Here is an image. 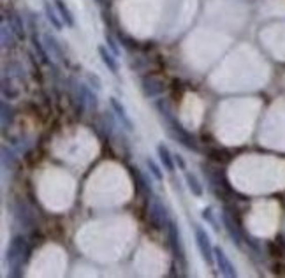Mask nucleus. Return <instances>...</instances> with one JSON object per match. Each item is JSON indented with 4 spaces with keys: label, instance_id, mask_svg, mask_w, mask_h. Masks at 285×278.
<instances>
[{
    "label": "nucleus",
    "instance_id": "obj_1",
    "mask_svg": "<svg viewBox=\"0 0 285 278\" xmlns=\"http://www.w3.org/2000/svg\"><path fill=\"white\" fill-rule=\"evenodd\" d=\"M28 255H30V248L27 245V240L23 236H14L13 242H11L9 248H7V264L11 268V275L20 276L23 268V264L28 261Z\"/></svg>",
    "mask_w": 285,
    "mask_h": 278
},
{
    "label": "nucleus",
    "instance_id": "obj_2",
    "mask_svg": "<svg viewBox=\"0 0 285 278\" xmlns=\"http://www.w3.org/2000/svg\"><path fill=\"white\" fill-rule=\"evenodd\" d=\"M158 109H160V113H162V116L168 120V131H169V134L173 136L178 143H181L183 146H187L188 150H194V151H197L199 150V146H197V141H195L194 138H192L190 134H188L187 131H185L183 127L176 122V118L173 116V113L169 111V107L166 106V102H158Z\"/></svg>",
    "mask_w": 285,
    "mask_h": 278
},
{
    "label": "nucleus",
    "instance_id": "obj_3",
    "mask_svg": "<svg viewBox=\"0 0 285 278\" xmlns=\"http://www.w3.org/2000/svg\"><path fill=\"white\" fill-rule=\"evenodd\" d=\"M194 232H195V243H197V248H199V252H201V257L205 259L208 264H213L215 248L212 247L208 232H206L201 225H194Z\"/></svg>",
    "mask_w": 285,
    "mask_h": 278
},
{
    "label": "nucleus",
    "instance_id": "obj_4",
    "mask_svg": "<svg viewBox=\"0 0 285 278\" xmlns=\"http://www.w3.org/2000/svg\"><path fill=\"white\" fill-rule=\"evenodd\" d=\"M150 220H151V224H153L157 229H162V227H166V225H169L168 210L164 208V205H162V203L158 201L157 197H153V201H151V206H150Z\"/></svg>",
    "mask_w": 285,
    "mask_h": 278
},
{
    "label": "nucleus",
    "instance_id": "obj_5",
    "mask_svg": "<svg viewBox=\"0 0 285 278\" xmlns=\"http://www.w3.org/2000/svg\"><path fill=\"white\" fill-rule=\"evenodd\" d=\"M141 87H143V94L146 97H155V95H160L164 94L166 90V83L164 80H160L158 76H144L141 81Z\"/></svg>",
    "mask_w": 285,
    "mask_h": 278
},
{
    "label": "nucleus",
    "instance_id": "obj_6",
    "mask_svg": "<svg viewBox=\"0 0 285 278\" xmlns=\"http://www.w3.org/2000/svg\"><path fill=\"white\" fill-rule=\"evenodd\" d=\"M222 222H224V227H225V231L229 232V236L234 240V243L238 245V247H241L243 245V232H241V229H239L238 222L234 220V217H232L231 211H229L227 208H225L224 213H222Z\"/></svg>",
    "mask_w": 285,
    "mask_h": 278
},
{
    "label": "nucleus",
    "instance_id": "obj_7",
    "mask_svg": "<svg viewBox=\"0 0 285 278\" xmlns=\"http://www.w3.org/2000/svg\"><path fill=\"white\" fill-rule=\"evenodd\" d=\"M169 245H171V250L175 254V257L180 259L181 262H185V250H183V243H181V234L175 222H169Z\"/></svg>",
    "mask_w": 285,
    "mask_h": 278
},
{
    "label": "nucleus",
    "instance_id": "obj_8",
    "mask_svg": "<svg viewBox=\"0 0 285 278\" xmlns=\"http://www.w3.org/2000/svg\"><path fill=\"white\" fill-rule=\"evenodd\" d=\"M215 261H217L218 269H220V273L224 276L234 278L236 275H238L236 269H234V266H232V262L229 261V257L225 255V252L222 250V248H215Z\"/></svg>",
    "mask_w": 285,
    "mask_h": 278
},
{
    "label": "nucleus",
    "instance_id": "obj_9",
    "mask_svg": "<svg viewBox=\"0 0 285 278\" xmlns=\"http://www.w3.org/2000/svg\"><path fill=\"white\" fill-rule=\"evenodd\" d=\"M109 102H111V107H113L114 114H116L118 120L121 122V125H124L127 131H132V129H134V124H132V120L129 118V114H127V111H125V107L120 104V101H118V99H114V97H111Z\"/></svg>",
    "mask_w": 285,
    "mask_h": 278
},
{
    "label": "nucleus",
    "instance_id": "obj_10",
    "mask_svg": "<svg viewBox=\"0 0 285 278\" xmlns=\"http://www.w3.org/2000/svg\"><path fill=\"white\" fill-rule=\"evenodd\" d=\"M157 153H158V157H160L162 166H164V168L168 169L169 173H175V157L171 155L169 148L166 146V144H158V146H157Z\"/></svg>",
    "mask_w": 285,
    "mask_h": 278
},
{
    "label": "nucleus",
    "instance_id": "obj_11",
    "mask_svg": "<svg viewBox=\"0 0 285 278\" xmlns=\"http://www.w3.org/2000/svg\"><path fill=\"white\" fill-rule=\"evenodd\" d=\"M9 27L13 28L14 35L18 39H25V28H23V21H21V16L14 11H9Z\"/></svg>",
    "mask_w": 285,
    "mask_h": 278
},
{
    "label": "nucleus",
    "instance_id": "obj_12",
    "mask_svg": "<svg viewBox=\"0 0 285 278\" xmlns=\"http://www.w3.org/2000/svg\"><path fill=\"white\" fill-rule=\"evenodd\" d=\"M99 55H101V58H102V62H104L106 67L109 69L113 74H116L118 72V62H116V58H114V53H109L106 46H99Z\"/></svg>",
    "mask_w": 285,
    "mask_h": 278
},
{
    "label": "nucleus",
    "instance_id": "obj_13",
    "mask_svg": "<svg viewBox=\"0 0 285 278\" xmlns=\"http://www.w3.org/2000/svg\"><path fill=\"white\" fill-rule=\"evenodd\" d=\"M44 46L48 48V51H50L53 57H57L58 60H64V51H62L60 44L57 43V39H55V37H51L50 34L44 35Z\"/></svg>",
    "mask_w": 285,
    "mask_h": 278
},
{
    "label": "nucleus",
    "instance_id": "obj_14",
    "mask_svg": "<svg viewBox=\"0 0 285 278\" xmlns=\"http://www.w3.org/2000/svg\"><path fill=\"white\" fill-rule=\"evenodd\" d=\"M55 7H57L58 13H60L62 21H64L67 27H74V16H72L71 9L64 4V0H55Z\"/></svg>",
    "mask_w": 285,
    "mask_h": 278
},
{
    "label": "nucleus",
    "instance_id": "obj_15",
    "mask_svg": "<svg viewBox=\"0 0 285 278\" xmlns=\"http://www.w3.org/2000/svg\"><path fill=\"white\" fill-rule=\"evenodd\" d=\"M44 13H46L48 21L53 25L55 30H62V27H64V21H60V18L57 16V13L53 11V7H51L50 2H44Z\"/></svg>",
    "mask_w": 285,
    "mask_h": 278
},
{
    "label": "nucleus",
    "instance_id": "obj_16",
    "mask_svg": "<svg viewBox=\"0 0 285 278\" xmlns=\"http://www.w3.org/2000/svg\"><path fill=\"white\" fill-rule=\"evenodd\" d=\"M185 180H187V185H188V188H190L192 194L197 195V197H201L202 195V185L199 183L197 178H195L192 173H185Z\"/></svg>",
    "mask_w": 285,
    "mask_h": 278
},
{
    "label": "nucleus",
    "instance_id": "obj_17",
    "mask_svg": "<svg viewBox=\"0 0 285 278\" xmlns=\"http://www.w3.org/2000/svg\"><path fill=\"white\" fill-rule=\"evenodd\" d=\"M13 28L7 27V23H2V46L4 48H13L14 46V37Z\"/></svg>",
    "mask_w": 285,
    "mask_h": 278
},
{
    "label": "nucleus",
    "instance_id": "obj_18",
    "mask_svg": "<svg viewBox=\"0 0 285 278\" xmlns=\"http://www.w3.org/2000/svg\"><path fill=\"white\" fill-rule=\"evenodd\" d=\"M118 41L121 43V46L127 48V50H131V51H134V50H138V48H139V43H138V41L132 39L131 35L124 34V32H120V34H118Z\"/></svg>",
    "mask_w": 285,
    "mask_h": 278
},
{
    "label": "nucleus",
    "instance_id": "obj_19",
    "mask_svg": "<svg viewBox=\"0 0 285 278\" xmlns=\"http://www.w3.org/2000/svg\"><path fill=\"white\" fill-rule=\"evenodd\" d=\"M210 158L215 162H229L231 161V155L225 150H220V148H215V150H208Z\"/></svg>",
    "mask_w": 285,
    "mask_h": 278
},
{
    "label": "nucleus",
    "instance_id": "obj_20",
    "mask_svg": "<svg viewBox=\"0 0 285 278\" xmlns=\"http://www.w3.org/2000/svg\"><path fill=\"white\" fill-rule=\"evenodd\" d=\"M32 44H34V50H35V53L39 55L40 62H43V64H50V60H48V53H46V50H44V44L40 43L35 35L32 37Z\"/></svg>",
    "mask_w": 285,
    "mask_h": 278
},
{
    "label": "nucleus",
    "instance_id": "obj_21",
    "mask_svg": "<svg viewBox=\"0 0 285 278\" xmlns=\"http://www.w3.org/2000/svg\"><path fill=\"white\" fill-rule=\"evenodd\" d=\"M146 164H148V168H150L151 174H153V176H155V180H158V181H160V180H162V173H160V168H158V166L155 164V161H151V158H148V161H146Z\"/></svg>",
    "mask_w": 285,
    "mask_h": 278
},
{
    "label": "nucleus",
    "instance_id": "obj_22",
    "mask_svg": "<svg viewBox=\"0 0 285 278\" xmlns=\"http://www.w3.org/2000/svg\"><path fill=\"white\" fill-rule=\"evenodd\" d=\"M7 118L13 120V109H11L6 102H2V124H4V127L7 125Z\"/></svg>",
    "mask_w": 285,
    "mask_h": 278
},
{
    "label": "nucleus",
    "instance_id": "obj_23",
    "mask_svg": "<svg viewBox=\"0 0 285 278\" xmlns=\"http://www.w3.org/2000/svg\"><path fill=\"white\" fill-rule=\"evenodd\" d=\"M106 41H107V44H109L111 51H113L114 55H118V53H120V50H118V48H116V43H114V39H113V37L106 34Z\"/></svg>",
    "mask_w": 285,
    "mask_h": 278
},
{
    "label": "nucleus",
    "instance_id": "obj_24",
    "mask_svg": "<svg viewBox=\"0 0 285 278\" xmlns=\"http://www.w3.org/2000/svg\"><path fill=\"white\" fill-rule=\"evenodd\" d=\"M88 80H90V83H95V88H97V90L101 88V81H99L97 76H92V74H90V76H88Z\"/></svg>",
    "mask_w": 285,
    "mask_h": 278
},
{
    "label": "nucleus",
    "instance_id": "obj_25",
    "mask_svg": "<svg viewBox=\"0 0 285 278\" xmlns=\"http://www.w3.org/2000/svg\"><path fill=\"white\" fill-rule=\"evenodd\" d=\"M175 162L180 166L181 169H185V161H183V158H181V155H175Z\"/></svg>",
    "mask_w": 285,
    "mask_h": 278
}]
</instances>
